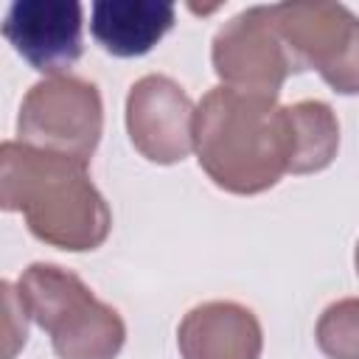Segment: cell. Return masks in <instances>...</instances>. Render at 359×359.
Listing matches in <instances>:
<instances>
[{
  "label": "cell",
  "mask_w": 359,
  "mask_h": 359,
  "mask_svg": "<svg viewBox=\"0 0 359 359\" xmlns=\"http://www.w3.org/2000/svg\"><path fill=\"white\" fill-rule=\"evenodd\" d=\"M194 149L202 171L230 194H261L292 168L289 109L272 95L213 87L194 115Z\"/></svg>",
  "instance_id": "6da1fadb"
},
{
  "label": "cell",
  "mask_w": 359,
  "mask_h": 359,
  "mask_svg": "<svg viewBox=\"0 0 359 359\" xmlns=\"http://www.w3.org/2000/svg\"><path fill=\"white\" fill-rule=\"evenodd\" d=\"M0 205L20 210L39 241L70 252L95 250L112 227V213L87 163L20 140L0 146Z\"/></svg>",
  "instance_id": "7a4b0ae2"
},
{
  "label": "cell",
  "mask_w": 359,
  "mask_h": 359,
  "mask_svg": "<svg viewBox=\"0 0 359 359\" xmlns=\"http://www.w3.org/2000/svg\"><path fill=\"white\" fill-rule=\"evenodd\" d=\"M17 297L25 314L50 334L59 359H115L126 342L121 314L101 303L79 275L56 264L22 269Z\"/></svg>",
  "instance_id": "3957f363"
},
{
  "label": "cell",
  "mask_w": 359,
  "mask_h": 359,
  "mask_svg": "<svg viewBox=\"0 0 359 359\" xmlns=\"http://www.w3.org/2000/svg\"><path fill=\"white\" fill-rule=\"evenodd\" d=\"M104 126L101 93L93 81L76 76H50L36 81L17 115L20 143L90 163Z\"/></svg>",
  "instance_id": "277c9868"
},
{
  "label": "cell",
  "mask_w": 359,
  "mask_h": 359,
  "mask_svg": "<svg viewBox=\"0 0 359 359\" xmlns=\"http://www.w3.org/2000/svg\"><path fill=\"white\" fill-rule=\"evenodd\" d=\"M275 22L300 70L314 67L337 93H359V17L342 3H275Z\"/></svg>",
  "instance_id": "5b68a950"
},
{
  "label": "cell",
  "mask_w": 359,
  "mask_h": 359,
  "mask_svg": "<svg viewBox=\"0 0 359 359\" xmlns=\"http://www.w3.org/2000/svg\"><path fill=\"white\" fill-rule=\"evenodd\" d=\"M213 70L224 87L258 95H278L297 62L275 22L272 6H252L227 20L213 36Z\"/></svg>",
  "instance_id": "8992f818"
},
{
  "label": "cell",
  "mask_w": 359,
  "mask_h": 359,
  "mask_svg": "<svg viewBox=\"0 0 359 359\" xmlns=\"http://www.w3.org/2000/svg\"><path fill=\"white\" fill-rule=\"evenodd\" d=\"M196 107L188 93L168 76L149 73L129 87L126 132L132 146L151 163L171 165L194 149Z\"/></svg>",
  "instance_id": "52a82bcc"
},
{
  "label": "cell",
  "mask_w": 359,
  "mask_h": 359,
  "mask_svg": "<svg viewBox=\"0 0 359 359\" xmlns=\"http://www.w3.org/2000/svg\"><path fill=\"white\" fill-rule=\"evenodd\" d=\"M84 8L76 0H17L3 17V36L39 73H62L81 56Z\"/></svg>",
  "instance_id": "ba28073f"
},
{
  "label": "cell",
  "mask_w": 359,
  "mask_h": 359,
  "mask_svg": "<svg viewBox=\"0 0 359 359\" xmlns=\"http://www.w3.org/2000/svg\"><path fill=\"white\" fill-rule=\"evenodd\" d=\"M177 345L182 359H258L264 331L247 306L233 300H210L194 306L182 317Z\"/></svg>",
  "instance_id": "9c48e42d"
},
{
  "label": "cell",
  "mask_w": 359,
  "mask_h": 359,
  "mask_svg": "<svg viewBox=\"0 0 359 359\" xmlns=\"http://www.w3.org/2000/svg\"><path fill=\"white\" fill-rule=\"evenodd\" d=\"M171 3L151 0H98L90 8V31L95 42L121 59L149 53L174 25Z\"/></svg>",
  "instance_id": "30bf717a"
},
{
  "label": "cell",
  "mask_w": 359,
  "mask_h": 359,
  "mask_svg": "<svg viewBox=\"0 0 359 359\" xmlns=\"http://www.w3.org/2000/svg\"><path fill=\"white\" fill-rule=\"evenodd\" d=\"M289 109V123H292V168L289 174H311L323 171L339 146V123L334 109L325 101H297Z\"/></svg>",
  "instance_id": "8fae6325"
},
{
  "label": "cell",
  "mask_w": 359,
  "mask_h": 359,
  "mask_svg": "<svg viewBox=\"0 0 359 359\" xmlns=\"http://www.w3.org/2000/svg\"><path fill=\"white\" fill-rule=\"evenodd\" d=\"M314 339L328 359H359V297L331 303L317 320Z\"/></svg>",
  "instance_id": "7c38bea8"
},
{
  "label": "cell",
  "mask_w": 359,
  "mask_h": 359,
  "mask_svg": "<svg viewBox=\"0 0 359 359\" xmlns=\"http://www.w3.org/2000/svg\"><path fill=\"white\" fill-rule=\"evenodd\" d=\"M353 264H356V275H359V241H356V252H353Z\"/></svg>",
  "instance_id": "4fadbf2b"
}]
</instances>
